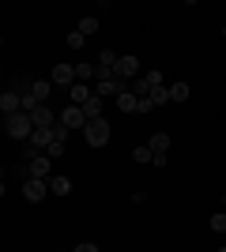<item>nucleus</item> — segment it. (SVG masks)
<instances>
[{"mask_svg": "<svg viewBox=\"0 0 226 252\" xmlns=\"http://www.w3.org/2000/svg\"><path fill=\"white\" fill-rule=\"evenodd\" d=\"M4 132H8L11 139H31V136H34V121H31V113L4 117Z\"/></svg>", "mask_w": 226, "mask_h": 252, "instance_id": "1", "label": "nucleus"}, {"mask_svg": "<svg viewBox=\"0 0 226 252\" xmlns=\"http://www.w3.org/2000/svg\"><path fill=\"white\" fill-rule=\"evenodd\" d=\"M109 132H113V128H109V121H106V117H98V121H87L83 139L91 143V147H106V143H109Z\"/></svg>", "mask_w": 226, "mask_h": 252, "instance_id": "2", "label": "nucleus"}, {"mask_svg": "<svg viewBox=\"0 0 226 252\" xmlns=\"http://www.w3.org/2000/svg\"><path fill=\"white\" fill-rule=\"evenodd\" d=\"M45 196H53V192H49V181L27 177V185H23V200H27V203H42Z\"/></svg>", "mask_w": 226, "mask_h": 252, "instance_id": "3", "label": "nucleus"}, {"mask_svg": "<svg viewBox=\"0 0 226 252\" xmlns=\"http://www.w3.org/2000/svg\"><path fill=\"white\" fill-rule=\"evenodd\" d=\"M49 79H53V87H68V91L79 83V79H75V64H53Z\"/></svg>", "mask_w": 226, "mask_h": 252, "instance_id": "4", "label": "nucleus"}, {"mask_svg": "<svg viewBox=\"0 0 226 252\" xmlns=\"http://www.w3.org/2000/svg\"><path fill=\"white\" fill-rule=\"evenodd\" d=\"M113 75H117L121 83H132V79H140V61H136L132 53H129V57H121V61H117V72H113Z\"/></svg>", "mask_w": 226, "mask_h": 252, "instance_id": "5", "label": "nucleus"}, {"mask_svg": "<svg viewBox=\"0 0 226 252\" xmlns=\"http://www.w3.org/2000/svg\"><path fill=\"white\" fill-rule=\"evenodd\" d=\"M31 177L49 181V177H53V158H49V155H34L31 158Z\"/></svg>", "mask_w": 226, "mask_h": 252, "instance_id": "6", "label": "nucleus"}, {"mask_svg": "<svg viewBox=\"0 0 226 252\" xmlns=\"http://www.w3.org/2000/svg\"><path fill=\"white\" fill-rule=\"evenodd\" d=\"M57 121H61L68 132H72V128H87V117H83V109H79V105H65V113L57 117Z\"/></svg>", "mask_w": 226, "mask_h": 252, "instance_id": "7", "label": "nucleus"}, {"mask_svg": "<svg viewBox=\"0 0 226 252\" xmlns=\"http://www.w3.org/2000/svg\"><path fill=\"white\" fill-rule=\"evenodd\" d=\"M121 91H125V83H121L117 75H106V79H98V91H95V94L98 98H113V102H117Z\"/></svg>", "mask_w": 226, "mask_h": 252, "instance_id": "8", "label": "nucleus"}, {"mask_svg": "<svg viewBox=\"0 0 226 252\" xmlns=\"http://www.w3.org/2000/svg\"><path fill=\"white\" fill-rule=\"evenodd\" d=\"M0 113H4V117L23 113V94H15V91H4V94H0Z\"/></svg>", "mask_w": 226, "mask_h": 252, "instance_id": "9", "label": "nucleus"}, {"mask_svg": "<svg viewBox=\"0 0 226 252\" xmlns=\"http://www.w3.org/2000/svg\"><path fill=\"white\" fill-rule=\"evenodd\" d=\"M31 121H34V128H53V125H57V117H53V109H49V105H38V109L31 113Z\"/></svg>", "mask_w": 226, "mask_h": 252, "instance_id": "10", "label": "nucleus"}, {"mask_svg": "<svg viewBox=\"0 0 226 252\" xmlns=\"http://www.w3.org/2000/svg\"><path fill=\"white\" fill-rule=\"evenodd\" d=\"M117 109L121 113H136V109H140V98L132 94V87H125V91L117 94Z\"/></svg>", "mask_w": 226, "mask_h": 252, "instance_id": "11", "label": "nucleus"}, {"mask_svg": "<svg viewBox=\"0 0 226 252\" xmlns=\"http://www.w3.org/2000/svg\"><path fill=\"white\" fill-rule=\"evenodd\" d=\"M49 192H53V196H68V192H72V177L53 173V177H49Z\"/></svg>", "mask_w": 226, "mask_h": 252, "instance_id": "12", "label": "nucleus"}, {"mask_svg": "<svg viewBox=\"0 0 226 252\" xmlns=\"http://www.w3.org/2000/svg\"><path fill=\"white\" fill-rule=\"evenodd\" d=\"M147 147L155 151V155H170V132H155Z\"/></svg>", "mask_w": 226, "mask_h": 252, "instance_id": "13", "label": "nucleus"}, {"mask_svg": "<svg viewBox=\"0 0 226 252\" xmlns=\"http://www.w3.org/2000/svg\"><path fill=\"white\" fill-rule=\"evenodd\" d=\"M68 98H72V102H68V105H87V102H91V98H95V94L87 91V83H75L72 91H68Z\"/></svg>", "mask_w": 226, "mask_h": 252, "instance_id": "14", "label": "nucleus"}, {"mask_svg": "<svg viewBox=\"0 0 226 252\" xmlns=\"http://www.w3.org/2000/svg\"><path fill=\"white\" fill-rule=\"evenodd\" d=\"M31 91H34L38 102H45V98L53 94V79H31Z\"/></svg>", "mask_w": 226, "mask_h": 252, "instance_id": "15", "label": "nucleus"}, {"mask_svg": "<svg viewBox=\"0 0 226 252\" xmlns=\"http://www.w3.org/2000/svg\"><path fill=\"white\" fill-rule=\"evenodd\" d=\"M79 109H83V117H87V121H98V117H102V98L95 94L87 105H79Z\"/></svg>", "mask_w": 226, "mask_h": 252, "instance_id": "16", "label": "nucleus"}, {"mask_svg": "<svg viewBox=\"0 0 226 252\" xmlns=\"http://www.w3.org/2000/svg\"><path fill=\"white\" fill-rule=\"evenodd\" d=\"M75 31L83 34V38H91V34H98V19H95V15H83V19H79V27H75Z\"/></svg>", "mask_w": 226, "mask_h": 252, "instance_id": "17", "label": "nucleus"}, {"mask_svg": "<svg viewBox=\"0 0 226 252\" xmlns=\"http://www.w3.org/2000/svg\"><path fill=\"white\" fill-rule=\"evenodd\" d=\"M132 162H140V166H155V151H151V147H136V151H132Z\"/></svg>", "mask_w": 226, "mask_h": 252, "instance_id": "18", "label": "nucleus"}, {"mask_svg": "<svg viewBox=\"0 0 226 252\" xmlns=\"http://www.w3.org/2000/svg\"><path fill=\"white\" fill-rule=\"evenodd\" d=\"M95 75H98V68H91V64H75V79H79V83L95 79Z\"/></svg>", "mask_w": 226, "mask_h": 252, "instance_id": "19", "label": "nucleus"}, {"mask_svg": "<svg viewBox=\"0 0 226 252\" xmlns=\"http://www.w3.org/2000/svg\"><path fill=\"white\" fill-rule=\"evenodd\" d=\"M151 102H155V105L173 102V98H170V87H155V91H151Z\"/></svg>", "mask_w": 226, "mask_h": 252, "instance_id": "20", "label": "nucleus"}, {"mask_svg": "<svg viewBox=\"0 0 226 252\" xmlns=\"http://www.w3.org/2000/svg\"><path fill=\"white\" fill-rule=\"evenodd\" d=\"M170 98H173V102H185V98H189V83H173L170 87Z\"/></svg>", "mask_w": 226, "mask_h": 252, "instance_id": "21", "label": "nucleus"}, {"mask_svg": "<svg viewBox=\"0 0 226 252\" xmlns=\"http://www.w3.org/2000/svg\"><path fill=\"white\" fill-rule=\"evenodd\" d=\"M207 226H211V230H215V233H226V215H223V211H215Z\"/></svg>", "mask_w": 226, "mask_h": 252, "instance_id": "22", "label": "nucleus"}, {"mask_svg": "<svg viewBox=\"0 0 226 252\" xmlns=\"http://www.w3.org/2000/svg\"><path fill=\"white\" fill-rule=\"evenodd\" d=\"M45 155L53 158V162H57V158H65V139H53V143H49V151H45Z\"/></svg>", "mask_w": 226, "mask_h": 252, "instance_id": "23", "label": "nucleus"}, {"mask_svg": "<svg viewBox=\"0 0 226 252\" xmlns=\"http://www.w3.org/2000/svg\"><path fill=\"white\" fill-rule=\"evenodd\" d=\"M68 45H72V49H83V45H87V38H83L79 31H72V34H68Z\"/></svg>", "mask_w": 226, "mask_h": 252, "instance_id": "24", "label": "nucleus"}, {"mask_svg": "<svg viewBox=\"0 0 226 252\" xmlns=\"http://www.w3.org/2000/svg\"><path fill=\"white\" fill-rule=\"evenodd\" d=\"M143 79H147L151 87H162V72H147V75H143Z\"/></svg>", "mask_w": 226, "mask_h": 252, "instance_id": "25", "label": "nucleus"}, {"mask_svg": "<svg viewBox=\"0 0 226 252\" xmlns=\"http://www.w3.org/2000/svg\"><path fill=\"white\" fill-rule=\"evenodd\" d=\"M151 109H155V102H151V98H140V109H136V113H151Z\"/></svg>", "mask_w": 226, "mask_h": 252, "instance_id": "26", "label": "nucleus"}, {"mask_svg": "<svg viewBox=\"0 0 226 252\" xmlns=\"http://www.w3.org/2000/svg\"><path fill=\"white\" fill-rule=\"evenodd\" d=\"M72 252H98V245H91V241H83V245H75Z\"/></svg>", "mask_w": 226, "mask_h": 252, "instance_id": "27", "label": "nucleus"}, {"mask_svg": "<svg viewBox=\"0 0 226 252\" xmlns=\"http://www.w3.org/2000/svg\"><path fill=\"white\" fill-rule=\"evenodd\" d=\"M223 38H226V27H223Z\"/></svg>", "mask_w": 226, "mask_h": 252, "instance_id": "28", "label": "nucleus"}, {"mask_svg": "<svg viewBox=\"0 0 226 252\" xmlns=\"http://www.w3.org/2000/svg\"><path fill=\"white\" fill-rule=\"evenodd\" d=\"M219 252H226V249H219Z\"/></svg>", "mask_w": 226, "mask_h": 252, "instance_id": "29", "label": "nucleus"}]
</instances>
